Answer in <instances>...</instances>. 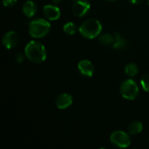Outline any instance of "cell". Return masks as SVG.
I'll return each instance as SVG.
<instances>
[{
	"label": "cell",
	"instance_id": "cell-18",
	"mask_svg": "<svg viewBox=\"0 0 149 149\" xmlns=\"http://www.w3.org/2000/svg\"><path fill=\"white\" fill-rule=\"evenodd\" d=\"M3 4L5 7H13L17 4V0H2Z\"/></svg>",
	"mask_w": 149,
	"mask_h": 149
},
{
	"label": "cell",
	"instance_id": "cell-8",
	"mask_svg": "<svg viewBox=\"0 0 149 149\" xmlns=\"http://www.w3.org/2000/svg\"><path fill=\"white\" fill-rule=\"evenodd\" d=\"M43 12H44L45 17L51 21L58 20L60 17V14H61L59 8L53 4L45 5L43 8Z\"/></svg>",
	"mask_w": 149,
	"mask_h": 149
},
{
	"label": "cell",
	"instance_id": "cell-6",
	"mask_svg": "<svg viewBox=\"0 0 149 149\" xmlns=\"http://www.w3.org/2000/svg\"><path fill=\"white\" fill-rule=\"evenodd\" d=\"M91 4L87 0H77L72 8V13L74 16L81 17H84L90 10Z\"/></svg>",
	"mask_w": 149,
	"mask_h": 149
},
{
	"label": "cell",
	"instance_id": "cell-5",
	"mask_svg": "<svg viewBox=\"0 0 149 149\" xmlns=\"http://www.w3.org/2000/svg\"><path fill=\"white\" fill-rule=\"evenodd\" d=\"M111 143L119 148H127L131 145V139L129 135L123 131H114L110 135Z\"/></svg>",
	"mask_w": 149,
	"mask_h": 149
},
{
	"label": "cell",
	"instance_id": "cell-9",
	"mask_svg": "<svg viewBox=\"0 0 149 149\" xmlns=\"http://www.w3.org/2000/svg\"><path fill=\"white\" fill-rule=\"evenodd\" d=\"M78 69L83 76L87 78L92 77L94 72V66L93 63L87 59L80 60L78 64Z\"/></svg>",
	"mask_w": 149,
	"mask_h": 149
},
{
	"label": "cell",
	"instance_id": "cell-17",
	"mask_svg": "<svg viewBox=\"0 0 149 149\" xmlns=\"http://www.w3.org/2000/svg\"><path fill=\"white\" fill-rule=\"evenodd\" d=\"M141 85L145 92L149 93V73H145L142 75L141 79Z\"/></svg>",
	"mask_w": 149,
	"mask_h": 149
},
{
	"label": "cell",
	"instance_id": "cell-1",
	"mask_svg": "<svg viewBox=\"0 0 149 149\" xmlns=\"http://www.w3.org/2000/svg\"><path fill=\"white\" fill-rule=\"evenodd\" d=\"M26 58L35 64L43 63L46 58V49L44 45L37 40L30 41L24 47Z\"/></svg>",
	"mask_w": 149,
	"mask_h": 149
},
{
	"label": "cell",
	"instance_id": "cell-15",
	"mask_svg": "<svg viewBox=\"0 0 149 149\" xmlns=\"http://www.w3.org/2000/svg\"><path fill=\"white\" fill-rule=\"evenodd\" d=\"M139 68L138 65L134 63H129L125 66V72L129 77H134L138 74Z\"/></svg>",
	"mask_w": 149,
	"mask_h": 149
},
{
	"label": "cell",
	"instance_id": "cell-10",
	"mask_svg": "<svg viewBox=\"0 0 149 149\" xmlns=\"http://www.w3.org/2000/svg\"><path fill=\"white\" fill-rule=\"evenodd\" d=\"M55 104H56V107L60 110L66 109L72 106V97L68 93H61L56 98Z\"/></svg>",
	"mask_w": 149,
	"mask_h": 149
},
{
	"label": "cell",
	"instance_id": "cell-16",
	"mask_svg": "<svg viewBox=\"0 0 149 149\" xmlns=\"http://www.w3.org/2000/svg\"><path fill=\"white\" fill-rule=\"evenodd\" d=\"M63 31L67 35H73L77 31V26L73 22H67L63 27Z\"/></svg>",
	"mask_w": 149,
	"mask_h": 149
},
{
	"label": "cell",
	"instance_id": "cell-3",
	"mask_svg": "<svg viewBox=\"0 0 149 149\" xmlns=\"http://www.w3.org/2000/svg\"><path fill=\"white\" fill-rule=\"evenodd\" d=\"M51 30L50 23L44 18H37L29 24V34L34 38H41L45 37Z\"/></svg>",
	"mask_w": 149,
	"mask_h": 149
},
{
	"label": "cell",
	"instance_id": "cell-7",
	"mask_svg": "<svg viewBox=\"0 0 149 149\" xmlns=\"http://www.w3.org/2000/svg\"><path fill=\"white\" fill-rule=\"evenodd\" d=\"M19 42V36L14 31H10L4 33L2 38V44L6 49H12L17 45Z\"/></svg>",
	"mask_w": 149,
	"mask_h": 149
},
{
	"label": "cell",
	"instance_id": "cell-13",
	"mask_svg": "<svg viewBox=\"0 0 149 149\" xmlns=\"http://www.w3.org/2000/svg\"><path fill=\"white\" fill-rule=\"evenodd\" d=\"M127 45V40L118 32L114 33V42L113 44V47L116 50H121L125 48Z\"/></svg>",
	"mask_w": 149,
	"mask_h": 149
},
{
	"label": "cell",
	"instance_id": "cell-19",
	"mask_svg": "<svg viewBox=\"0 0 149 149\" xmlns=\"http://www.w3.org/2000/svg\"><path fill=\"white\" fill-rule=\"evenodd\" d=\"M26 58V56L25 54H23V53H17L15 57V59L17 63H22L24 62V60Z\"/></svg>",
	"mask_w": 149,
	"mask_h": 149
},
{
	"label": "cell",
	"instance_id": "cell-21",
	"mask_svg": "<svg viewBox=\"0 0 149 149\" xmlns=\"http://www.w3.org/2000/svg\"><path fill=\"white\" fill-rule=\"evenodd\" d=\"M52 3H54L55 4H58V3H60L61 2H62V0H52Z\"/></svg>",
	"mask_w": 149,
	"mask_h": 149
},
{
	"label": "cell",
	"instance_id": "cell-11",
	"mask_svg": "<svg viewBox=\"0 0 149 149\" xmlns=\"http://www.w3.org/2000/svg\"><path fill=\"white\" fill-rule=\"evenodd\" d=\"M22 10H23V13L24 14L25 17H32L37 13V5L33 1L28 0L23 4Z\"/></svg>",
	"mask_w": 149,
	"mask_h": 149
},
{
	"label": "cell",
	"instance_id": "cell-4",
	"mask_svg": "<svg viewBox=\"0 0 149 149\" xmlns=\"http://www.w3.org/2000/svg\"><path fill=\"white\" fill-rule=\"evenodd\" d=\"M120 92L124 99L127 100H134L139 95V86L134 80L128 79L121 83Z\"/></svg>",
	"mask_w": 149,
	"mask_h": 149
},
{
	"label": "cell",
	"instance_id": "cell-12",
	"mask_svg": "<svg viewBox=\"0 0 149 149\" xmlns=\"http://www.w3.org/2000/svg\"><path fill=\"white\" fill-rule=\"evenodd\" d=\"M143 130V125L141 121H132L128 126V133L130 135H135L141 133Z\"/></svg>",
	"mask_w": 149,
	"mask_h": 149
},
{
	"label": "cell",
	"instance_id": "cell-20",
	"mask_svg": "<svg viewBox=\"0 0 149 149\" xmlns=\"http://www.w3.org/2000/svg\"><path fill=\"white\" fill-rule=\"evenodd\" d=\"M129 1H130V3H133V4H140V3H141L144 0H129Z\"/></svg>",
	"mask_w": 149,
	"mask_h": 149
},
{
	"label": "cell",
	"instance_id": "cell-2",
	"mask_svg": "<svg viewBox=\"0 0 149 149\" xmlns=\"http://www.w3.org/2000/svg\"><path fill=\"white\" fill-rule=\"evenodd\" d=\"M101 31L102 25L100 22L94 18H90L84 21L79 28V31L81 36L88 39H93L99 37Z\"/></svg>",
	"mask_w": 149,
	"mask_h": 149
},
{
	"label": "cell",
	"instance_id": "cell-14",
	"mask_svg": "<svg viewBox=\"0 0 149 149\" xmlns=\"http://www.w3.org/2000/svg\"><path fill=\"white\" fill-rule=\"evenodd\" d=\"M99 42L103 45H109L114 42V35L111 33H103L99 36Z\"/></svg>",
	"mask_w": 149,
	"mask_h": 149
},
{
	"label": "cell",
	"instance_id": "cell-22",
	"mask_svg": "<svg viewBox=\"0 0 149 149\" xmlns=\"http://www.w3.org/2000/svg\"><path fill=\"white\" fill-rule=\"evenodd\" d=\"M107 1H109V2H114V1H117V0H107Z\"/></svg>",
	"mask_w": 149,
	"mask_h": 149
},
{
	"label": "cell",
	"instance_id": "cell-23",
	"mask_svg": "<svg viewBox=\"0 0 149 149\" xmlns=\"http://www.w3.org/2000/svg\"><path fill=\"white\" fill-rule=\"evenodd\" d=\"M148 4H149V0H148Z\"/></svg>",
	"mask_w": 149,
	"mask_h": 149
}]
</instances>
